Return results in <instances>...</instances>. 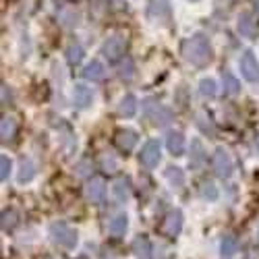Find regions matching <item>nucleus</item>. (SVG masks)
I'll return each mask as SVG.
<instances>
[{"mask_svg": "<svg viewBox=\"0 0 259 259\" xmlns=\"http://www.w3.org/2000/svg\"><path fill=\"white\" fill-rule=\"evenodd\" d=\"M241 73L247 81H259V64H257V58L253 56L251 50H247L241 58Z\"/></svg>", "mask_w": 259, "mask_h": 259, "instance_id": "nucleus-9", "label": "nucleus"}, {"mask_svg": "<svg viewBox=\"0 0 259 259\" xmlns=\"http://www.w3.org/2000/svg\"><path fill=\"white\" fill-rule=\"evenodd\" d=\"M183 56L187 62H191L193 67H197V69L207 67L213 58V50H211L209 39L203 33H195L193 37L185 39L183 41Z\"/></svg>", "mask_w": 259, "mask_h": 259, "instance_id": "nucleus-1", "label": "nucleus"}, {"mask_svg": "<svg viewBox=\"0 0 259 259\" xmlns=\"http://www.w3.org/2000/svg\"><path fill=\"white\" fill-rule=\"evenodd\" d=\"M160 160H162V154H160V143L158 141H147L145 145H143V149H141V154H139V162L145 166V168H156L158 164H160Z\"/></svg>", "mask_w": 259, "mask_h": 259, "instance_id": "nucleus-7", "label": "nucleus"}, {"mask_svg": "<svg viewBox=\"0 0 259 259\" xmlns=\"http://www.w3.org/2000/svg\"><path fill=\"white\" fill-rule=\"evenodd\" d=\"M211 164H213L215 175H218L220 179H228V177L232 175V170H234V164H232L230 154L226 152V149H222V147H218V149L213 152Z\"/></svg>", "mask_w": 259, "mask_h": 259, "instance_id": "nucleus-4", "label": "nucleus"}, {"mask_svg": "<svg viewBox=\"0 0 259 259\" xmlns=\"http://www.w3.org/2000/svg\"><path fill=\"white\" fill-rule=\"evenodd\" d=\"M147 17L152 19V21H168L170 17V5H168V0H152V5H149L147 9Z\"/></svg>", "mask_w": 259, "mask_h": 259, "instance_id": "nucleus-12", "label": "nucleus"}, {"mask_svg": "<svg viewBox=\"0 0 259 259\" xmlns=\"http://www.w3.org/2000/svg\"><path fill=\"white\" fill-rule=\"evenodd\" d=\"M133 253L137 259H152V245L147 236H137L133 241Z\"/></svg>", "mask_w": 259, "mask_h": 259, "instance_id": "nucleus-16", "label": "nucleus"}, {"mask_svg": "<svg viewBox=\"0 0 259 259\" xmlns=\"http://www.w3.org/2000/svg\"><path fill=\"white\" fill-rule=\"evenodd\" d=\"M215 81L213 79H201V83H199V94L203 96V98H213L215 96Z\"/></svg>", "mask_w": 259, "mask_h": 259, "instance_id": "nucleus-26", "label": "nucleus"}, {"mask_svg": "<svg viewBox=\"0 0 259 259\" xmlns=\"http://www.w3.org/2000/svg\"><path fill=\"white\" fill-rule=\"evenodd\" d=\"M120 79H124V81H131L133 79V75H135V67H133V60L131 58H126V64H122L120 67Z\"/></svg>", "mask_w": 259, "mask_h": 259, "instance_id": "nucleus-28", "label": "nucleus"}, {"mask_svg": "<svg viewBox=\"0 0 259 259\" xmlns=\"http://www.w3.org/2000/svg\"><path fill=\"white\" fill-rule=\"evenodd\" d=\"M239 31H241V35H245V37H255V33H257V23L253 21V15L251 13H243L241 15V19H239Z\"/></svg>", "mask_w": 259, "mask_h": 259, "instance_id": "nucleus-15", "label": "nucleus"}, {"mask_svg": "<svg viewBox=\"0 0 259 259\" xmlns=\"http://www.w3.org/2000/svg\"><path fill=\"white\" fill-rule=\"evenodd\" d=\"M114 145L120 149L122 154L133 152V147L137 145V133L131 131V128H118L114 133Z\"/></svg>", "mask_w": 259, "mask_h": 259, "instance_id": "nucleus-8", "label": "nucleus"}, {"mask_svg": "<svg viewBox=\"0 0 259 259\" xmlns=\"http://www.w3.org/2000/svg\"><path fill=\"white\" fill-rule=\"evenodd\" d=\"M201 197L203 199H215L218 197V191H215L213 183H203L201 185Z\"/></svg>", "mask_w": 259, "mask_h": 259, "instance_id": "nucleus-30", "label": "nucleus"}, {"mask_svg": "<svg viewBox=\"0 0 259 259\" xmlns=\"http://www.w3.org/2000/svg\"><path fill=\"white\" fill-rule=\"evenodd\" d=\"M126 226H128V218L124 213H118L116 218H112V222H110V232L114 234V236H122L124 232H126Z\"/></svg>", "mask_w": 259, "mask_h": 259, "instance_id": "nucleus-23", "label": "nucleus"}, {"mask_svg": "<svg viewBox=\"0 0 259 259\" xmlns=\"http://www.w3.org/2000/svg\"><path fill=\"white\" fill-rule=\"evenodd\" d=\"M73 102L77 108H81V110H85V108H90L92 102H94V92L92 88H88L85 83H77L73 88Z\"/></svg>", "mask_w": 259, "mask_h": 259, "instance_id": "nucleus-10", "label": "nucleus"}, {"mask_svg": "<svg viewBox=\"0 0 259 259\" xmlns=\"http://www.w3.org/2000/svg\"><path fill=\"white\" fill-rule=\"evenodd\" d=\"M255 147H257V152H259V137H257V141H255Z\"/></svg>", "mask_w": 259, "mask_h": 259, "instance_id": "nucleus-32", "label": "nucleus"}, {"mask_svg": "<svg viewBox=\"0 0 259 259\" xmlns=\"http://www.w3.org/2000/svg\"><path fill=\"white\" fill-rule=\"evenodd\" d=\"M104 75H106V71H104V64L100 60H92L83 71V77L88 81H102Z\"/></svg>", "mask_w": 259, "mask_h": 259, "instance_id": "nucleus-18", "label": "nucleus"}, {"mask_svg": "<svg viewBox=\"0 0 259 259\" xmlns=\"http://www.w3.org/2000/svg\"><path fill=\"white\" fill-rule=\"evenodd\" d=\"M222 81H224V94L234 96V94H239V92H241V83H239V79H236L230 71H224V73H222Z\"/></svg>", "mask_w": 259, "mask_h": 259, "instance_id": "nucleus-20", "label": "nucleus"}, {"mask_svg": "<svg viewBox=\"0 0 259 259\" xmlns=\"http://www.w3.org/2000/svg\"><path fill=\"white\" fill-rule=\"evenodd\" d=\"M114 195L118 201H126L128 195H131V183H128V179H118L114 183Z\"/></svg>", "mask_w": 259, "mask_h": 259, "instance_id": "nucleus-22", "label": "nucleus"}, {"mask_svg": "<svg viewBox=\"0 0 259 259\" xmlns=\"http://www.w3.org/2000/svg\"><path fill=\"white\" fill-rule=\"evenodd\" d=\"M166 147L172 156H183L185 154V135L181 131H172L166 137Z\"/></svg>", "mask_w": 259, "mask_h": 259, "instance_id": "nucleus-13", "label": "nucleus"}, {"mask_svg": "<svg viewBox=\"0 0 259 259\" xmlns=\"http://www.w3.org/2000/svg\"><path fill=\"white\" fill-rule=\"evenodd\" d=\"M118 112H120L124 118L135 116V112H137V98H135L133 94H126V96L120 100V104H118Z\"/></svg>", "mask_w": 259, "mask_h": 259, "instance_id": "nucleus-17", "label": "nucleus"}, {"mask_svg": "<svg viewBox=\"0 0 259 259\" xmlns=\"http://www.w3.org/2000/svg\"><path fill=\"white\" fill-rule=\"evenodd\" d=\"M48 232H50L52 243H56L58 247H64V249H75V247H77V243H79L77 230H75V228H71L67 222H54V224H50Z\"/></svg>", "mask_w": 259, "mask_h": 259, "instance_id": "nucleus-2", "label": "nucleus"}, {"mask_svg": "<svg viewBox=\"0 0 259 259\" xmlns=\"http://www.w3.org/2000/svg\"><path fill=\"white\" fill-rule=\"evenodd\" d=\"M236 247H239V243H236V239H234L232 234H226V236H222L220 251H222V255H224V257H230V255H234V253H236Z\"/></svg>", "mask_w": 259, "mask_h": 259, "instance_id": "nucleus-24", "label": "nucleus"}, {"mask_svg": "<svg viewBox=\"0 0 259 259\" xmlns=\"http://www.w3.org/2000/svg\"><path fill=\"white\" fill-rule=\"evenodd\" d=\"M17 224V211L15 209H5L3 211V230H11Z\"/></svg>", "mask_w": 259, "mask_h": 259, "instance_id": "nucleus-27", "label": "nucleus"}, {"mask_svg": "<svg viewBox=\"0 0 259 259\" xmlns=\"http://www.w3.org/2000/svg\"><path fill=\"white\" fill-rule=\"evenodd\" d=\"M17 135V120L13 116H3V122H0V139L5 143L13 141Z\"/></svg>", "mask_w": 259, "mask_h": 259, "instance_id": "nucleus-14", "label": "nucleus"}, {"mask_svg": "<svg viewBox=\"0 0 259 259\" xmlns=\"http://www.w3.org/2000/svg\"><path fill=\"white\" fill-rule=\"evenodd\" d=\"M33 177H35V166H33V162H31V160H21L17 181H19V183H29Z\"/></svg>", "mask_w": 259, "mask_h": 259, "instance_id": "nucleus-19", "label": "nucleus"}, {"mask_svg": "<svg viewBox=\"0 0 259 259\" xmlns=\"http://www.w3.org/2000/svg\"><path fill=\"white\" fill-rule=\"evenodd\" d=\"M255 241H257V245H259V228H257V239H255Z\"/></svg>", "mask_w": 259, "mask_h": 259, "instance_id": "nucleus-33", "label": "nucleus"}, {"mask_svg": "<svg viewBox=\"0 0 259 259\" xmlns=\"http://www.w3.org/2000/svg\"><path fill=\"white\" fill-rule=\"evenodd\" d=\"M67 60H69V64H79V62L83 60V48L77 44V41H73V44L69 46V50H67Z\"/></svg>", "mask_w": 259, "mask_h": 259, "instance_id": "nucleus-25", "label": "nucleus"}, {"mask_svg": "<svg viewBox=\"0 0 259 259\" xmlns=\"http://www.w3.org/2000/svg\"><path fill=\"white\" fill-rule=\"evenodd\" d=\"M166 179L170 181L172 187H177V189H183V187H185V175H183L181 168L168 166V168H166Z\"/></svg>", "mask_w": 259, "mask_h": 259, "instance_id": "nucleus-21", "label": "nucleus"}, {"mask_svg": "<svg viewBox=\"0 0 259 259\" xmlns=\"http://www.w3.org/2000/svg\"><path fill=\"white\" fill-rule=\"evenodd\" d=\"M11 172V160L7 156H0V181H7Z\"/></svg>", "mask_w": 259, "mask_h": 259, "instance_id": "nucleus-31", "label": "nucleus"}, {"mask_svg": "<svg viewBox=\"0 0 259 259\" xmlns=\"http://www.w3.org/2000/svg\"><path fill=\"white\" fill-rule=\"evenodd\" d=\"M124 52H126V37H122V35L108 37V41L102 46V54L110 62H116L118 58H122Z\"/></svg>", "mask_w": 259, "mask_h": 259, "instance_id": "nucleus-5", "label": "nucleus"}, {"mask_svg": "<svg viewBox=\"0 0 259 259\" xmlns=\"http://www.w3.org/2000/svg\"><path fill=\"white\" fill-rule=\"evenodd\" d=\"M193 149H195V154L191 158V166H199L203 162V147L199 141H193Z\"/></svg>", "mask_w": 259, "mask_h": 259, "instance_id": "nucleus-29", "label": "nucleus"}, {"mask_svg": "<svg viewBox=\"0 0 259 259\" xmlns=\"http://www.w3.org/2000/svg\"><path fill=\"white\" fill-rule=\"evenodd\" d=\"M160 230H162L164 236H168V239H175V236H179V232L183 230V211L181 209L168 211Z\"/></svg>", "mask_w": 259, "mask_h": 259, "instance_id": "nucleus-6", "label": "nucleus"}, {"mask_svg": "<svg viewBox=\"0 0 259 259\" xmlns=\"http://www.w3.org/2000/svg\"><path fill=\"white\" fill-rule=\"evenodd\" d=\"M191 3H197V0H191Z\"/></svg>", "mask_w": 259, "mask_h": 259, "instance_id": "nucleus-34", "label": "nucleus"}, {"mask_svg": "<svg viewBox=\"0 0 259 259\" xmlns=\"http://www.w3.org/2000/svg\"><path fill=\"white\" fill-rule=\"evenodd\" d=\"M85 193L92 203H104V197H106V183L102 179H92L85 187Z\"/></svg>", "mask_w": 259, "mask_h": 259, "instance_id": "nucleus-11", "label": "nucleus"}, {"mask_svg": "<svg viewBox=\"0 0 259 259\" xmlns=\"http://www.w3.org/2000/svg\"><path fill=\"white\" fill-rule=\"evenodd\" d=\"M143 112H145L147 120H152V124H156V126H166L172 120V112L154 98L143 100Z\"/></svg>", "mask_w": 259, "mask_h": 259, "instance_id": "nucleus-3", "label": "nucleus"}]
</instances>
